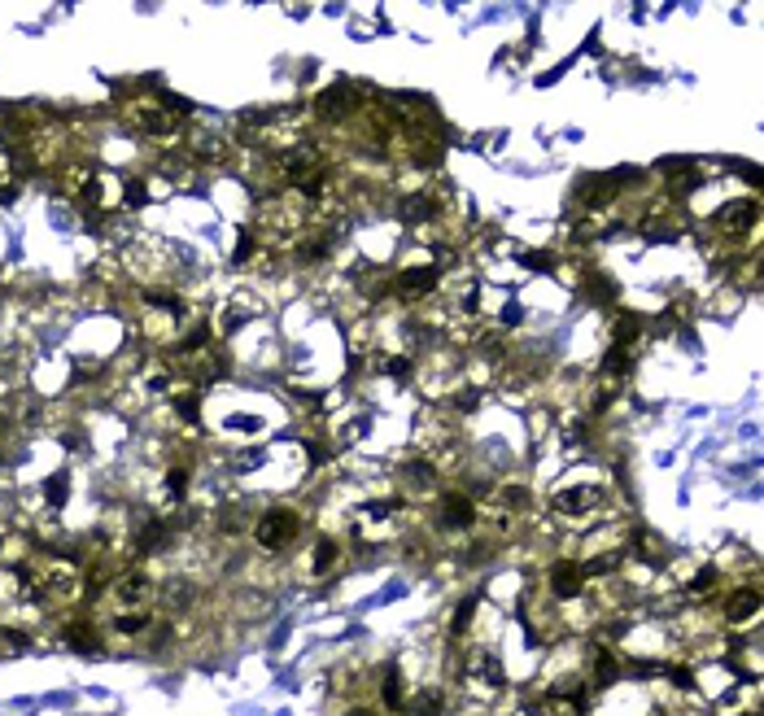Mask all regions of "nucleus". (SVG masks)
Instances as JSON below:
<instances>
[{
  "label": "nucleus",
  "instance_id": "nucleus-1",
  "mask_svg": "<svg viewBox=\"0 0 764 716\" xmlns=\"http://www.w3.org/2000/svg\"><path fill=\"white\" fill-rule=\"evenodd\" d=\"M249 537H254V546L262 555H284V551H293V542L302 537V516L284 503L262 507L258 520L249 524Z\"/></svg>",
  "mask_w": 764,
  "mask_h": 716
},
{
  "label": "nucleus",
  "instance_id": "nucleus-2",
  "mask_svg": "<svg viewBox=\"0 0 764 716\" xmlns=\"http://www.w3.org/2000/svg\"><path fill=\"white\" fill-rule=\"evenodd\" d=\"M481 520V507L468 489H437L433 494V524L441 533H468Z\"/></svg>",
  "mask_w": 764,
  "mask_h": 716
},
{
  "label": "nucleus",
  "instance_id": "nucleus-3",
  "mask_svg": "<svg viewBox=\"0 0 764 716\" xmlns=\"http://www.w3.org/2000/svg\"><path fill=\"white\" fill-rule=\"evenodd\" d=\"M542 590L551 594L555 603H577V599H586V590H590L586 564H581V559H572V555L551 559V564H546V572H542Z\"/></svg>",
  "mask_w": 764,
  "mask_h": 716
},
{
  "label": "nucleus",
  "instance_id": "nucleus-4",
  "mask_svg": "<svg viewBox=\"0 0 764 716\" xmlns=\"http://www.w3.org/2000/svg\"><path fill=\"white\" fill-rule=\"evenodd\" d=\"M756 228H760V201L756 197H734L730 206H721V214L712 219V232L721 236L734 254H738V241H743V236H756Z\"/></svg>",
  "mask_w": 764,
  "mask_h": 716
},
{
  "label": "nucleus",
  "instance_id": "nucleus-5",
  "mask_svg": "<svg viewBox=\"0 0 764 716\" xmlns=\"http://www.w3.org/2000/svg\"><path fill=\"white\" fill-rule=\"evenodd\" d=\"M760 620V586L756 581H734L721 599V629H751Z\"/></svg>",
  "mask_w": 764,
  "mask_h": 716
},
{
  "label": "nucleus",
  "instance_id": "nucleus-6",
  "mask_svg": "<svg viewBox=\"0 0 764 716\" xmlns=\"http://www.w3.org/2000/svg\"><path fill=\"white\" fill-rule=\"evenodd\" d=\"M603 503H607L603 489H594V485H564V489H555L551 511H555V516H564V520H594Z\"/></svg>",
  "mask_w": 764,
  "mask_h": 716
},
{
  "label": "nucleus",
  "instance_id": "nucleus-7",
  "mask_svg": "<svg viewBox=\"0 0 764 716\" xmlns=\"http://www.w3.org/2000/svg\"><path fill=\"white\" fill-rule=\"evenodd\" d=\"M398 481H402V489H407L411 498H433L437 485H441V463L420 450V455H411V459L398 468Z\"/></svg>",
  "mask_w": 764,
  "mask_h": 716
},
{
  "label": "nucleus",
  "instance_id": "nucleus-8",
  "mask_svg": "<svg viewBox=\"0 0 764 716\" xmlns=\"http://www.w3.org/2000/svg\"><path fill=\"white\" fill-rule=\"evenodd\" d=\"M398 716H450V695L441 686L407 690V703H402Z\"/></svg>",
  "mask_w": 764,
  "mask_h": 716
},
{
  "label": "nucleus",
  "instance_id": "nucleus-9",
  "mask_svg": "<svg viewBox=\"0 0 764 716\" xmlns=\"http://www.w3.org/2000/svg\"><path fill=\"white\" fill-rule=\"evenodd\" d=\"M647 319L638 315V310H616L612 315V345H625V350L638 354V345L647 341Z\"/></svg>",
  "mask_w": 764,
  "mask_h": 716
},
{
  "label": "nucleus",
  "instance_id": "nucleus-10",
  "mask_svg": "<svg viewBox=\"0 0 764 716\" xmlns=\"http://www.w3.org/2000/svg\"><path fill=\"white\" fill-rule=\"evenodd\" d=\"M376 699L385 703L389 712H402V703H407V682H402V668L398 664H385L376 673Z\"/></svg>",
  "mask_w": 764,
  "mask_h": 716
},
{
  "label": "nucleus",
  "instance_id": "nucleus-11",
  "mask_svg": "<svg viewBox=\"0 0 764 716\" xmlns=\"http://www.w3.org/2000/svg\"><path fill=\"white\" fill-rule=\"evenodd\" d=\"M188 489H193V463H188V459H171L162 468V494L175 498V503H184Z\"/></svg>",
  "mask_w": 764,
  "mask_h": 716
},
{
  "label": "nucleus",
  "instance_id": "nucleus-12",
  "mask_svg": "<svg viewBox=\"0 0 764 716\" xmlns=\"http://www.w3.org/2000/svg\"><path fill=\"white\" fill-rule=\"evenodd\" d=\"M341 559V546L332 542V537H319L315 546H310V555H306V568H310V577H324V572L332 568Z\"/></svg>",
  "mask_w": 764,
  "mask_h": 716
},
{
  "label": "nucleus",
  "instance_id": "nucleus-13",
  "mask_svg": "<svg viewBox=\"0 0 764 716\" xmlns=\"http://www.w3.org/2000/svg\"><path fill=\"white\" fill-rule=\"evenodd\" d=\"M586 293H590V302H599V306L616 302V284L607 280L603 271H586Z\"/></svg>",
  "mask_w": 764,
  "mask_h": 716
},
{
  "label": "nucleus",
  "instance_id": "nucleus-14",
  "mask_svg": "<svg viewBox=\"0 0 764 716\" xmlns=\"http://www.w3.org/2000/svg\"><path fill=\"white\" fill-rule=\"evenodd\" d=\"M345 716H380L376 708H363V703H354V708H345Z\"/></svg>",
  "mask_w": 764,
  "mask_h": 716
},
{
  "label": "nucleus",
  "instance_id": "nucleus-15",
  "mask_svg": "<svg viewBox=\"0 0 764 716\" xmlns=\"http://www.w3.org/2000/svg\"><path fill=\"white\" fill-rule=\"evenodd\" d=\"M743 716H760V712H743Z\"/></svg>",
  "mask_w": 764,
  "mask_h": 716
}]
</instances>
